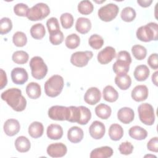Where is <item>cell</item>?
Masks as SVG:
<instances>
[{
  "label": "cell",
  "mask_w": 158,
  "mask_h": 158,
  "mask_svg": "<svg viewBox=\"0 0 158 158\" xmlns=\"http://www.w3.org/2000/svg\"><path fill=\"white\" fill-rule=\"evenodd\" d=\"M1 97L15 111L22 112L26 108L27 100L19 88H9L2 92Z\"/></svg>",
  "instance_id": "1"
},
{
  "label": "cell",
  "mask_w": 158,
  "mask_h": 158,
  "mask_svg": "<svg viewBox=\"0 0 158 158\" xmlns=\"http://www.w3.org/2000/svg\"><path fill=\"white\" fill-rule=\"evenodd\" d=\"M137 38L143 42L157 40L158 25L155 22H149L139 27L136 32Z\"/></svg>",
  "instance_id": "2"
},
{
  "label": "cell",
  "mask_w": 158,
  "mask_h": 158,
  "mask_svg": "<svg viewBox=\"0 0 158 158\" xmlns=\"http://www.w3.org/2000/svg\"><path fill=\"white\" fill-rule=\"evenodd\" d=\"M64 86L63 77L59 75L51 76L44 83V91L46 94L51 98L59 96Z\"/></svg>",
  "instance_id": "3"
},
{
  "label": "cell",
  "mask_w": 158,
  "mask_h": 158,
  "mask_svg": "<svg viewBox=\"0 0 158 158\" xmlns=\"http://www.w3.org/2000/svg\"><path fill=\"white\" fill-rule=\"evenodd\" d=\"M116 61L112 66L113 71L117 75L127 73L131 63V57L130 53L127 51H120L116 57Z\"/></svg>",
  "instance_id": "4"
},
{
  "label": "cell",
  "mask_w": 158,
  "mask_h": 158,
  "mask_svg": "<svg viewBox=\"0 0 158 158\" xmlns=\"http://www.w3.org/2000/svg\"><path fill=\"white\" fill-rule=\"evenodd\" d=\"M32 77L36 80H41L48 73V66L40 56L33 57L29 64Z\"/></svg>",
  "instance_id": "5"
},
{
  "label": "cell",
  "mask_w": 158,
  "mask_h": 158,
  "mask_svg": "<svg viewBox=\"0 0 158 158\" xmlns=\"http://www.w3.org/2000/svg\"><path fill=\"white\" fill-rule=\"evenodd\" d=\"M50 14L49 7L45 3L39 2L29 9L27 17L31 21L41 20Z\"/></svg>",
  "instance_id": "6"
},
{
  "label": "cell",
  "mask_w": 158,
  "mask_h": 158,
  "mask_svg": "<svg viewBox=\"0 0 158 158\" xmlns=\"http://www.w3.org/2000/svg\"><path fill=\"white\" fill-rule=\"evenodd\" d=\"M139 120L146 125H152L155 121V114L152 106L149 103L141 104L138 107Z\"/></svg>",
  "instance_id": "7"
},
{
  "label": "cell",
  "mask_w": 158,
  "mask_h": 158,
  "mask_svg": "<svg viewBox=\"0 0 158 158\" xmlns=\"http://www.w3.org/2000/svg\"><path fill=\"white\" fill-rule=\"evenodd\" d=\"M119 7L114 3H109L99 8L98 15L99 19L104 22H110L117 15Z\"/></svg>",
  "instance_id": "8"
},
{
  "label": "cell",
  "mask_w": 158,
  "mask_h": 158,
  "mask_svg": "<svg viewBox=\"0 0 158 158\" xmlns=\"http://www.w3.org/2000/svg\"><path fill=\"white\" fill-rule=\"evenodd\" d=\"M49 117L54 120L69 121L70 115V110L69 107L62 106H53L48 110Z\"/></svg>",
  "instance_id": "9"
},
{
  "label": "cell",
  "mask_w": 158,
  "mask_h": 158,
  "mask_svg": "<svg viewBox=\"0 0 158 158\" xmlns=\"http://www.w3.org/2000/svg\"><path fill=\"white\" fill-rule=\"evenodd\" d=\"M93 52L91 51H77L72 54L70 62L76 67H83L88 64L89 60L93 57Z\"/></svg>",
  "instance_id": "10"
},
{
  "label": "cell",
  "mask_w": 158,
  "mask_h": 158,
  "mask_svg": "<svg viewBox=\"0 0 158 158\" xmlns=\"http://www.w3.org/2000/svg\"><path fill=\"white\" fill-rule=\"evenodd\" d=\"M116 56L115 49L112 46H106L101 50L97 56L98 61L101 64H107L110 62Z\"/></svg>",
  "instance_id": "11"
},
{
  "label": "cell",
  "mask_w": 158,
  "mask_h": 158,
  "mask_svg": "<svg viewBox=\"0 0 158 158\" xmlns=\"http://www.w3.org/2000/svg\"><path fill=\"white\" fill-rule=\"evenodd\" d=\"M48 154L52 157H62L67 152V146L62 143H56L49 144L46 149Z\"/></svg>",
  "instance_id": "12"
},
{
  "label": "cell",
  "mask_w": 158,
  "mask_h": 158,
  "mask_svg": "<svg viewBox=\"0 0 158 158\" xmlns=\"http://www.w3.org/2000/svg\"><path fill=\"white\" fill-rule=\"evenodd\" d=\"M11 79L16 85H23L28 79V75L27 70L22 67H15L11 71Z\"/></svg>",
  "instance_id": "13"
},
{
  "label": "cell",
  "mask_w": 158,
  "mask_h": 158,
  "mask_svg": "<svg viewBox=\"0 0 158 158\" xmlns=\"http://www.w3.org/2000/svg\"><path fill=\"white\" fill-rule=\"evenodd\" d=\"M106 132V127L104 124L98 120H95L92 122L89 127V133L90 136L95 139H101Z\"/></svg>",
  "instance_id": "14"
},
{
  "label": "cell",
  "mask_w": 158,
  "mask_h": 158,
  "mask_svg": "<svg viewBox=\"0 0 158 158\" xmlns=\"http://www.w3.org/2000/svg\"><path fill=\"white\" fill-rule=\"evenodd\" d=\"M101 98V93L96 87H91L88 88L85 95L84 100L85 102L89 105H94L99 102Z\"/></svg>",
  "instance_id": "15"
},
{
  "label": "cell",
  "mask_w": 158,
  "mask_h": 158,
  "mask_svg": "<svg viewBox=\"0 0 158 158\" xmlns=\"http://www.w3.org/2000/svg\"><path fill=\"white\" fill-rule=\"evenodd\" d=\"M149 91L146 85H139L136 86L131 91V96L136 102H141L146 100L148 97Z\"/></svg>",
  "instance_id": "16"
},
{
  "label": "cell",
  "mask_w": 158,
  "mask_h": 158,
  "mask_svg": "<svg viewBox=\"0 0 158 158\" xmlns=\"http://www.w3.org/2000/svg\"><path fill=\"white\" fill-rule=\"evenodd\" d=\"M3 130L6 135L9 136H13L17 135L20 131V125L17 120L9 118L4 122Z\"/></svg>",
  "instance_id": "17"
},
{
  "label": "cell",
  "mask_w": 158,
  "mask_h": 158,
  "mask_svg": "<svg viewBox=\"0 0 158 158\" xmlns=\"http://www.w3.org/2000/svg\"><path fill=\"white\" fill-rule=\"evenodd\" d=\"M135 117V112L133 110L128 107H123L120 108L117 112L118 119L124 124H128L131 123Z\"/></svg>",
  "instance_id": "18"
},
{
  "label": "cell",
  "mask_w": 158,
  "mask_h": 158,
  "mask_svg": "<svg viewBox=\"0 0 158 158\" xmlns=\"http://www.w3.org/2000/svg\"><path fill=\"white\" fill-rule=\"evenodd\" d=\"M113 153L112 148L106 146L92 150L89 157L91 158H107L110 157L113 155Z\"/></svg>",
  "instance_id": "19"
},
{
  "label": "cell",
  "mask_w": 158,
  "mask_h": 158,
  "mask_svg": "<svg viewBox=\"0 0 158 158\" xmlns=\"http://www.w3.org/2000/svg\"><path fill=\"white\" fill-rule=\"evenodd\" d=\"M84 133L83 130L77 127L73 126L70 128L67 131V138L73 143H78L83 138Z\"/></svg>",
  "instance_id": "20"
},
{
  "label": "cell",
  "mask_w": 158,
  "mask_h": 158,
  "mask_svg": "<svg viewBox=\"0 0 158 158\" xmlns=\"http://www.w3.org/2000/svg\"><path fill=\"white\" fill-rule=\"evenodd\" d=\"M46 134L51 139H59L63 136V128L60 125L52 123L48 127Z\"/></svg>",
  "instance_id": "21"
},
{
  "label": "cell",
  "mask_w": 158,
  "mask_h": 158,
  "mask_svg": "<svg viewBox=\"0 0 158 158\" xmlns=\"http://www.w3.org/2000/svg\"><path fill=\"white\" fill-rule=\"evenodd\" d=\"M115 83L120 89L127 90L131 85V79L127 73L118 74L115 77Z\"/></svg>",
  "instance_id": "22"
},
{
  "label": "cell",
  "mask_w": 158,
  "mask_h": 158,
  "mask_svg": "<svg viewBox=\"0 0 158 158\" xmlns=\"http://www.w3.org/2000/svg\"><path fill=\"white\" fill-rule=\"evenodd\" d=\"M91 28V22L90 20L85 17H79L77 19L75 29L81 34H86Z\"/></svg>",
  "instance_id": "23"
},
{
  "label": "cell",
  "mask_w": 158,
  "mask_h": 158,
  "mask_svg": "<svg viewBox=\"0 0 158 158\" xmlns=\"http://www.w3.org/2000/svg\"><path fill=\"white\" fill-rule=\"evenodd\" d=\"M26 93L30 99H38L41 94V86L38 83L30 82L26 86Z\"/></svg>",
  "instance_id": "24"
},
{
  "label": "cell",
  "mask_w": 158,
  "mask_h": 158,
  "mask_svg": "<svg viewBox=\"0 0 158 158\" xmlns=\"http://www.w3.org/2000/svg\"><path fill=\"white\" fill-rule=\"evenodd\" d=\"M28 134L33 138H38L41 137L44 132L43 125L37 121L33 122L28 127Z\"/></svg>",
  "instance_id": "25"
},
{
  "label": "cell",
  "mask_w": 158,
  "mask_h": 158,
  "mask_svg": "<svg viewBox=\"0 0 158 158\" xmlns=\"http://www.w3.org/2000/svg\"><path fill=\"white\" fill-rule=\"evenodd\" d=\"M149 73V69L146 65H138L133 72L135 78L139 81H145L148 78Z\"/></svg>",
  "instance_id": "26"
},
{
  "label": "cell",
  "mask_w": 158,
  "mask_h": 158,
  "mask_svg": "<svg viewBox=\"0 0 158 158\" xmlns=\"http://www.w3.org/2000/svg\"><path fill=\"white\" fill-rule=\"evenodd\" d=\"M128 134L131 138L136 140L144 139L148 136L147 131L138 125L131 127L128 130Z\"/></svg>",
  "instance_id": "27"
},
{
  "label": "cell",
  "mask_w": 158,
  "mask_h": 158,
  "mask_svg": "<svg viewBox=\"0 0 158 158\" xmlns=\"http://www.w3.org/2000/svg\"><path fill=\"white\" fill-rule=\"evenodd\" d=\"M15 147L20 152H28L31 147L30 140L24 136H20L15 141Z\"/></svg>",
  "instance_id": "28"
},
{
  "label": "cell",
  "mask_w": 158,
  "mask_h": 158,
  "mask_svg": "<svg viewBox=\"0 0 158 158\" xmlns=\"http://www.w3.org/2000/svg\"><path fill=\"white\" fill-rule=\"evenodd\" d=\"M102 96L105 101L109 102H114L118 98L117 91L111 85H107L103 89Z\"/></svg>",
  "instance_id": "29"
},
{
  "label": "cell",
  "mask_w": 158,
  "mask_h": 158,
  "mask_svg": "<svg viewBox=\"0 0 158 158\" xmlns=\"http://www.w3.org/2000/svg\"><path fill=\"white\" fill-rule=\"evenodd\" d=\"M109 136L113 141H118L123 136V129L118 123L112 124L109 128Z\"/></svg>",
  "instance_id": "30"
},
{
  "label": "cell",
  "mask_w": 158,
  "mask_h": 158,
  "mask_svg": "<svg viewBox=\"0 0 158 158\" xmlns=\"http://www.w3.org/2000/svg\"><path fill=\"white\" fill-rule=\"evenodd\" d=\"M95 113L99 118L106 120L110 116L112 109L109 106L101 103L95 107Z\"/></svg>",
  "instance_id": "31"
},
{
  "label": "cell",
  "mask_w": 158,
  "mask_h": 158,
  "mask_svg": "<svg viewBox=\"0 0 158 158\" xmlns=\"http://www.w3.org/2000/svg\"><path fill=\"white\" fill-rule=\"evenodd\" d=\"M31 36L35 40L42 39L46 34V30L44 25L41 23H36L30 28Z\"/></svg>",
  "instance_id": "32"
},
{
  "label": "cell",
  "mask_w": 158,
  "mask_h": 158,
  "mask_svg": "<svg viewBox=\"0 0 158 158\" xmlns=\"http://www.w3.org/2000/svg\"><path fill=\"white\" fill-rule=\"evenodd\" d=\"M80 43V38L75 33L68 35L65 40V44L69 49H73L77 48Z\"/></svg>",
  "instance_id": "33"
},
{
  "label": "cell",
  "mask_w": 158,
  "mask_h": 158,
  "mask_svg": "<svg viewBox=\"0 0 158 158\" xmlns=\"http://www.w3.org/2000/svg\"><path fill=\"white\" fill-rule=\"evenodd\" d=\"M94 9V6L90 1L83 0L80 1L78 4V12L83 15H89Z\"/></svg>",
  "instance_id": "34"
},
{
  "label": "cell",
  "mask_w": 158,
  "mask_h": 158,
  "mask_svg": "<svg viewBox=\"0 0 158 158\" xmlns=\"http://www.w3.org/2000/svg\"><path fill=\"white\" fill-rule=\"evenodd\" d=\"M136 14L135 10L131 7H125L121 12V19L126 22H132L136 17Z\"/></svg>",
  "instance_id": "35"
},
{
  "label": "cell",
  "mask_w": 158,
  "mask_h": 158,
  "mask_svg": "<svg viewBox=\"0 0 158 158\" xmlns=\"http://www.w3.org/2000/svg\"><path fill=\"white\" fill-rule=\"evenodd\" d=\"M28 53L22 50L15 51L12 56V60L17 64H24L28 62Z\"/></svg>",
  "instance_id": "36"
},
{
  "label": "cell",
  "mask_w": 158,
  "mask_h": 158,
  "mask_svg": "<svg viewBox=\"0 0 158 158\" xmlns=\"http://www.w3.org/2000/svg\"><path fill=\"white\" fill-rule=\"evenodd\" d=\"M131 52L135 59L139 60H141L146 57L147 49L143 46L135 44L131 48Z\"/></svg>",
  "instance_id": "37"
},
{
  "label": "cell",
  "mask_w": 158,
  "mask_h": 158,
  "mask_svg": "<svg viewBox=\"0 0 158 158\" xmlns=\"http://www.w3.org/2000/svg\"><path fill=\"white\" fill-rule=\"evenodd\" d=\"M12 41L15 46L17 47H23L25 46L27 43V38L23 32L17 31L13 35Z\"/></svg>",
  "instance_id": "38"
},
{
  "label": "cell",
  "mask_w": 158,
  "mask_h": 158,
  "mask_svg": "<svg viewBox=\"0 0 158 158\" xmlns=\"http://www.w3.org/2000/svg\"><path fill=\"white\" fill-rule=\"evenodd\" d=\"M88 43L94 49H99L102 48L104 41L102 36L97 34H93L89 38Z\"/></svg>",
  "instance_id": "39"
},
{
  "label": "cell",
  "mask_w": 158,
  "mask_h": 158,
  "mask_svg": "<svg viewBox=\"0 0 158 158\" xmlns=\"http://www.w3.org/2000/svg\"><path fill=\"white\" fill-rule=\"evenodd\" d=\"M60 20L62 27L65 29L70 28L73 25V17L70 13L62 14L60 17Z\"/></svg>",
  "instance_id": "40"
},
{
  "label": "cell",
  "mask_w": 158,
  "mask_h": 158,
  "mask_svg": "<svg viewBox=\"0 0 158 158\" xmlns=\"http://www.w3.org/2000/svg\"><path fill=\"white\" fill-rule=\"evenodd\" d=\"M12 28V22L8 17H3L0 21V33L5 35L8 33Z\"/></svg>",
  "instance_id": "41"
},
{
  "label": "cell",
  "mask_w": 158,
  "mask_h": 158,
  "mask_svg": "<svg viewBox=\"0 0 158 158\" xmlns=\"http://www.w3.org/2000/svg\"><path fill=\"white\" fill-rule=\"evenodd\" d=\"M79 107L81 110V118L78 123L80 125H86L91 118V112L90 110L85 106H80Z\"/></svg>",
  "instance_id": "42"
},
{
  "label": "cell",
  "mask_w": 158,
  "mask_h": 158,
  "mask_svg": "<svg viewBox=\"0 0 158 158\" xmlns=\"http://www.w3.org/2000/svg\"><path fill=\"white\" fill-rule=\"evenodd\" d=\"M70 110V115L69 122L78 123L81 118V110L80 107L71 106H69Z\"/></svg>",
  "instance_id": "43"
},
{
  "label": "cell",
  "mask_w": 158,
  "mask_h": 158,
  "mask_svg": "<svg viewBox=\"0 0 158 158\" xmlns=\"http://www.w3.org/2000/svg\"><path fill=\"white\" fill-rule=\"evenodd\" d=\"M49 41L53 45H59L62 43L64 40V36L63 33L59 30L56 32L49 34Z\"/></svg>",
  "instance_id": "44"
},
{
  "label": "cell",
  "mask_w": 158,
  "mask_h": 158,
  "mask_svg": "<svg viewBox=\"0 0 158 158\" xmlns=\"http://www.w3.org/2000/svg\"><path fill=\"white\" fill-rule=\"evenodd\" d=\"M46 26L49 34L60 30V26L58 20L56 17H51L46 22Z\"/></svg>",
  "instance_id": "45"
},
{
  "label": "cell",
  "mask_w": 158,
  "mask_h": 158,
  "mask_svg": "<svg viewBox=\"0 0 158 158\" xmlns=\"http://www.w3.org/2000/svg\"><path fill=\"white\" fill-rule=\"evenodd\" d=\"M28 10V6L23 3H18L14 7V12L17 16L27 17Z\"/></svg>",
  "instance_id": "46"
},
{
  "label": "cell",
  "mask_w": 158,
  "mask_h": 158,
  "mask_svg": "<svg viewBox=\"0 0 158 158\" xmlns=\"http://www.w3.org/2000/svg\"><path fill=\"white\" fill-rule=\"evenodd\" d=\"M133 148L132 144L128 141L123 142L118 146V150L120 154L124 155L131 154L133 151Z\"/></svg>",
  "instance_id": "47"
},
{
  "label": "cell",
  "mask_w": 158,
  "mask_h": 158,
  "mask_svg": "<svg viewBox=\"0 0 158 158\" xmlns=\"http://www.w3.org/2000/svg\"><path fill=\"white\" fill-rule=\"evenodd\" d=\"M147 62L149 67L154 69L156 70L158 69V56L157 53H152L151 54L147 60Z\"/></svg>",
  "instance_id": "48"
},
{
  "label": "cell",
  "mask_w": 158,
  "mask_h": 158,
  "mask_svg": "<svg viewBox=\"0 0 158 158\" xmlns=\"http://www.w3.org/2000/svg\"><path fill=\"white\" fill-rule=\"evenodd\" d=\"M147 148L151 151L155 152H158V138L157 136L152 138L148 142Z\"/></svg>",
  "instance_id": "49"
},
{
  "label": "cell",
  "mask_w": 158,
  "mask_h": 158,
  "mask_svg": "<svg viewBox=\"0 0 158 158\" xmlns=\"http://www.w3.org/2000/svg\"><path fill=\"white\" fill-rule=\"evenodd\" d=\"M0 83H1V89H3L7 83V78L6 72L1 69H0Z\"/></svg>",
  "instance_id": "50"
},
{
  "label": "cell",
  "mask_w": 158,
  "mask_h": 158,
  "mask_svg": "<svg viewBox=\"0 0 158 158\" xmlns=\"http://www.w3.org/2000/svg\"><path fill=\"white\" fill-rule=\"evenodd\" d=\"M152 2V0H138L137 3L143 7H148L150 6Z\"/></svg>",
  "instance_id": "51"
},
{
  "label": "cell",
  "mask_w": 158,
  "mask_h": 158,
  "mask_svg": "<svg viewBox=\"0 0 158 158\" xmlns=\"http://www.w3.org/2000/svg\"><path fill=\"white\" fill-rule=\"evenodd\" d=\"M157 74H158V72L156 71L152 75V83L156 85L157 86Z\"/></svg>",
  "instance_id": "52"
},
{
  "label": "cell",
  "mask_w": 158,
  "mask_h": 158,
  "mask_svg": "<svg viewBox=\"0 0 158 158\" xmlns=\"http://www.w3.org/2000/svg\"><path fill=\"white\" fill-rule=\"evenodd\" d=\"M144 157H156V156H153V155H146Z\"/></svg>",
  "instance_id": "53"
},
{
  "label": "cell",
  "mask_w": 158,
  "mask_h": 158,
  "mask_svg": "<svg viewBox=\"0 0 158 158\" xmlns=\"http://www.w3.org/2000/svg\"><path fill=\"white\" fill-rule=\"evenodd\" d=\"M96 2H97V3H102V2H105V1L104 0V1H94Z\"/></svg>",
  "instance_id": "54"
}]
</instances>
